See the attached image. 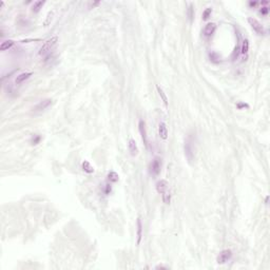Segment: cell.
Returning <instances> with one entry per match:
<instances>
[{
  "instance_id": "obj_12",
  "label": "cell",
  "mask_w": 270,
  "mask_h": 270,
  "mask_svg": "<svg viewBox=\"0 0 270 270\" xmlns=\"http://www.w3.org/2000/svg\"><path fill=\"white\" fill-rule=\"evenodd\" d=\"M32 75H33L32 72H24V73H20L19 75H17V77L15 78V82H16L17 84H20L27 80V79H29Z\"/></svg>"
},
{
  "instance_id": "obj_13",
  "label": "cell",
  "mask_w": 270,
  "mask_h": 270,
  "mask_svg": "<svg viewBox=\"0 0 270 270\" xmlns=\"http://www.w3.org/2000/svg\"><path fill=\"white\" fill-rule=\"evenodd\" d=\"M136 236H137V245H139L141 238H143V223H141L140 217L137 218V233H136Z\"/></svg>"
},
{
  "instance_id": "obj_27",
  "label": "cell",
  "mask_w": 270,
  "mask_h": 270,
  "mask_svg": "<svg viewBox=\"0 0 270 270\" xmlns=\"http://www.w3.org/2000/svg\"><path fill=\"white\" fill-rule=\"evenodd\" d=\"M209 56H210V58H211L212 61H215V59H218V56L215 53H210Z\"/></svg>"
},
{
  "instance_id": "obj_11",
  "label": "cell",
  "mask_w": 270,
  "mask_h": 270,
  "mask_svg": "<svg viewBox=\"0 0 270 270\" xmlns=\"http://www.w3.org/2000/svg\"><path fill=\"white\" fill-rule=\"evenodd\" d=\"M128 148H129L130 154L132 156H136L138 154V147H137V144H136L135 139L130 138L129 143H128Z\"/></svg>"
},
{
  "instance_id": "obj_22",
  "label": "cell",
  "mask_w": 270,
  "mask_h": 270,
  "mask_svg": "<svg viewBox=\"0 0 270 270\" xmlns=\"http://www.w3.org/2000/svg\"><path fill=\"white\" fill-rule=\"evenodd\" d=\"M211 14H212V9L211 7H207L204 11V13H203V20H208L210 18V16H211Z\"/></svg>"
},
{
  "instance_id": "obj_2",
  "label": "cell",
  "mask_w": 270,
  "mask_h": 270,
  "mask_svg": "<svg viewBox=\"0 0 270 270\" xmlns=\"http://www.w3.org/2000/svg\"><path fill=\"white\" fill-rule=\"evenodd\" d=\"M184 150H185V155H186V158L188 161L189 164H191L194 159V140L192 135H189L188 137L185 140V146H184Z\"/></svg>"
},
{
  "instance_id": "obj_19",
  "label": "cell",
  "mask_w": 270,
  "mask_h": 270,
  "mask_svg": "<svg viewBox=\"0 0 270 270\" xmlns=\"http://www.w3.org/2000/svg\"><path fill=\"white\" fill-rule=\"evenodd\" d=\"M248 50H249V41L248 39H244L243 40V43H242V48H241V53L243 55L248 53Z\"/></svg>"
},
{
  "instance_id": "obj_6",
  "label": "cell",
  "mask_w": 270,
  "mask_h": 270,
  "mask_svg": "<svg viewBox=\"0 0 270 270\" xmlns=\"http://www.w3.org/2000/svg\"><path fill=\"white\" fill-rule=\"evenodd\" d=\"M138 130H139L141 139L144 141V145L148 148V135H147V128H146V122L144 119H140L138 122Z\"/></svg>"
},
{
  "instance_id": "obj_8",
  "label": "cell",
  "mask_w": 270,
  "mask_h": 270,
  "mask_svg": "<svg viewBox=\"0 0 270 270\" xmlns=\"http://www.w3.org/2000/svg\"><path fill=\"white\" fill-rule=\"evenodd\" d=\"M215 30H216V24L214 22H209L204 28V36L205 37H211L214 34Z\"/></svg>"
},
{
  "instance_id": "obj_17",
  "label": "cell",
  "mask_w": 270,
  "mask_h": 270,
  "mask_svg": "<svg viewBox=\"0 0 270 270\" xmlns=\"http://www.w3.org/2000/svg\"><path fill=\"white\" fill-rule=\"evenodd\" d=\"M14 41L9 39V40H4L3 42L1 43V45H0V50L1 51H6V50H9V49H11L13 45H14Z\"/></svg>"
},
{
  "instance_id": "obj_30",
  "label": "cell",
  "mask_w": 270,
  "mask_h": 270,
  "mask_svg": "<svg viewBox=\"0 0 270 270\" xmlns=\"http://www.w3.org/2000/svg\"><path fill=\"white\" fill-rule=\"evenodd\" d=\"M256 4H258V2H255V1H253V2H252V1L249 2V6H255Z\"/></svg>"
},
{
  "instance_id": "obj_14",
  "label": "cell",
  "mask_w": 270,
  "mask_h": 270,
  "mask_svg": "<svg viewBox=\"0 0 270 270\" xmlns=\"http://www.w3.org/2000/svg\"><path fill=\"white\" fill-rule=\"evenodd\" d=\"M156 90H157V92H158L159 97H161V100H163V102L165 105V108H166V109H168V97H167L166 93H165L164 90L161 89L159 86H156Z\"/></svg>"
},
{
  "instance_id": "obj_16",
  "label": "cell",
  "mask_w": 270,
  "mask_h": 270,
  "mask_svg": "<svg viewBox=\"0 0 270 270\" xmlns=\"http://www.w3.org/2000/svg\"><path fill=\"white\" fill-rule=\"evenodd\" d=\"M45 1H35L32 6V12L37 14V13L40 12V10L42 9V6H45Z\"/></svg>"
},
{
  "instance_id": "obj_25",
  "label": "cell",
  "mask_w": 270,
  "mask_h": 270,
  "mask_svg": "<svg viewBox=\"0 0 270 270\" xmlns=\"http://www.w3.org/2000/svg\"><path fill=\"white\" fill-rule=\"evenodd\" d=\"M259 13L262 15H267L269 13V7L268 6H262L261 10H259Z\"/></svg>"
},
{
  "instance_id": "obj_10",
  "label": "cell",
  "mask_w": 270,
  "mask_h": 270,
  "mask_svg": "<svg viewBox=\"0 0 270 270\" xmlns=\"http://www.w3.org/2000/svg\"><path fill=\"white\" fill-rule=\"evenodd\" d=\"M158 134L161 136V139L164 140H166L168 138V128H167L166 123L163 122L158 125Z\"/></svg>"
},
{
  "instance_id": "obj_28",
  "label": "cell",
  "mask_w": 270,
  "mask_h": 270,
  "mask_svg": "<svg viewBox=\"0 0 270 270\" xmlns=\"http://www.w3.org/2000/svg\"><path fill=\"white\" fill-rule=\"evenodd\" d=\"M155 269H168V267L164 266V265H158V266L155 267Z\"/></svg>"
},
{
  "instance_id": "obj_20",
  "label": "cell",
  "mask_w": 270,
  "mask_h": 270,
  "mask_svg": "<svg viewBox=\"0 0 270 270\" xmlns=\"http://www.w3.org/2000/svg\"><path fill=\"white\" fill-rule=\"evenodd\" d=\"M161 199H163V202L166 205L170 204V202H171V194H170V192L166 191L165 193H163V194H161Z\"/></svg>"
},
{
  "instance_id": "obj_26",
  "label": "cell",
  "mask_w": 270,
  "mask_h": 270,
  "mask_svg": "<svg viewBox=\"0 0 270 270\" xmlns=\"http://www.w3.org/2000/svg\"><path fill=\"white\" fill-rule=\"evenodd\" d=\"M236 107L238 108V109H243V108H249V106L247 104H243V102H238V105H236Z\"/></svg>"
},
{
  "instance_id": "obj_24",
  "label": "cell",
  "mask_w": 270,
  "mask_h": 270,
  "mask_svg": "<svg viewBox=\"0 0 270 270\" xmlns=\"http://www.w3.org/2000/svg\"><path fill=\"white\" fill-rule=\"evenodd\" d=\"M52 18H53V12H49V14H48V16H47V19H45V27H47V25L50 24L51 20H52Z\"/></svg>"
},
{
  "instance_id": "obj_7",
  "label": "cell",
  "mask_w": 270,
  "mask_h": 270,
  "mask_svg": "<svg viewBox=\"0 0 270 270\" xmlns=\"http://www.w3.org/2000/svg\"><path fill=\"white\" fill-rule=\"evenodd\" d=\"M51 104H52V99H50V98L43 99V100H41V101L38 102V104L33 108V111L34 112H42V111H45V109H48V108L51 106Z\"/></svg>"
},
{
  "instance_id": "obj_18",
  "label": "cell",
  "mask_w": 270,
  "mask_h": 270,
  "mask_svg": "<svg viewBox=\"0 0 270 270\" xmlns=\"http://www.w3.org/2000/svg\"><path fill=\"white\" fill-rule=\"evenodd\" d=\"M118 179H119V176H118V174L116 173V172H114V171L109 172V174H108V181H109L110 182H118Z\"/></svg>"
},
{
  "instance_id": "obj_21",
  "label": "cell",
  "mask_w": 270,
  "mask_h": 270,
  "mask_svg": "<svg viewBox=\"0 0 270 270\" xmlns=\"http://www.w3.org/2000/svg\"><path fill=\"white\" fill-rule=\"evenodd\" d=\"M40 140H41V136L40 135H38V134L33 135L32 138H31V145H33V146L38 145V144L40 143Z\"/></svg>"
},
{
  "instance_id": "obj_9",
  "label": "cell",
  "mask_w": 270,
  "mask_h": 270,
  "mask_svg": "<svg viewBox=\"0 0 270 270\" xmlns=\"http://www.w3.org/2000/svg\"><path fill=\"white\" fill-rule=\"evenodd\" d=\"M156 191L159 194H163L166 191H168V182H167L166 179H161V181L156 182Z\"/></svg>"
},
{
  "instance_id": "obj_4",
  "label": "cell",
  "mask_w": 270,
  "mask_h": 270,
  "mask_svg": "<svg viewBox=\"0 0 270 270\" xmlns=\"http://www.w3.org/2000/svg\"><path fill=\"white\" fill-rule=\"evenodd\" d=\"M248 22L249 24L251 25V28L253 29L254 32L256 33L258 35H265V29L263 27V24L256 20L255 18H252V17H249L248 18Z\"/></svg>"
},
{
  "instance_id": "obj_5",
  "label": "cell",
  "mask_w": 270,
  "mask_h": 270,
  "mask_svg": "<svg viewBox=\"0 0 270 270\" xmlns=\"http://www.w3.org/2000/svg\"><path fill=\"white\" fill-rule=\"evenodd\" d=\"M231 258H232V251L230 249H225L220 252V254L216 258V262L218 264H225L227 262H229Z\"/></svg>"
},
{
  "instance_id": "obj_1",
  "label": "cell",
  "mask_w": 270,
  "mask_h": 270,
  "mask_svg": "<svg viewBox=\"0 0 270 270\" xmlns=\"http://www.w3.org/2000/svg\"><path fill=\"white\" fill-rule=\"evenodd\" d=\"M58 42V37L57 36H54V37H51L50 39H48L41 45L40 50H39V55L41 57H47L48 55H50V53L53 51V49L55 48V45H57Z\"/></svg>"
},
{
  "instance_id": "obj_29",
  "label": "cell",
  "mask_w": 270,
  "mask_h": 270,
  "mask_svg": "<svg viewBox=\"0 0 270 270\" xmlns=\"http://www.w3.org/2000/svg\"><path fill=\"white\" fill-rule=\"evenodd\" d=\"M99 3H100L99 1H96V2H92V3H91V6H90V9H92V7H94V6H98Z\"/></svg>"
},
{
  "instance_id": "obj_23",
  "label": "cell",
  "mask_w": 270,
  "mask_h": 270,
  "mask_svg": "<svg viewBox=\"0 0 270 270\" xmlns=\"http://www.w3.org/2000/svg\"><path fill=\"white\" fill-rule=\"evenodd\" d=\"M188 16L190 18V20H193V17H194V9H193V4H190L189 9H188Z\"/></svg>"
},
{
  "instance_id": "obj_15",
  "label": "cell",
  "mask_w": 270,
  "mask_h": 270,
  "mask_svg": "<svg viewBox=\"0 0 270 270\" xmlns=\"http://www.w3.org/2000/svg\"><path fill=\"white\" fill-rule=\"evenodd\" d=\"M81 168H82V170L86 172V173H89V174L94 173V168H93V166H92V165L90 164L88 161H82V164H81Z\"/></svg>"
},
{
  "instance_id": "obj_3",
  "label": "cell",
  "mask_w": 270,
  "mask_h": 270,
  "mask_svg": "<svg viewBox=\"0 0 270 270\" xmlns=\"http://www.w3.org/2000/svg\"><path fill=\"white\" fill-rule=\"evenodd\" d=\"M161 159L155 157L149 165V173L153 177H155L161 173Z\"/></svg>"
}]
</instances>
